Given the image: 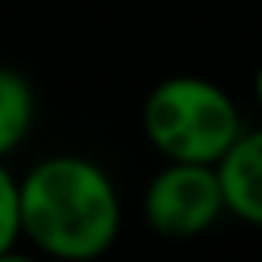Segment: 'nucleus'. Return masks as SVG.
<instances>
[{
  "instance_id": "1",
  "label": "nucleus",
  "mask_w": 262,
  "mask_h": 262,
  "mask_svg": "<svg viewBox=\"0 0 262 262\" xmlns=\"http://www.w3.org/2000/svg\"><path fill=\"white\" fill-rule=\"evenodd\" d=\"M21 237L46 259L99 262L121 237L124 202L103 163L53 152L18 177Z\"/></svg>"
},
{
  "instance_id": "2",
  "label": "nucleus",
  "mask_w": 262,
  "mask_h": 262,
  "mask_svg": "<svg viewBox=\"0 0 262 262\" xmlns=\"http://www.w3.org/2000/svg\"><path fill=\"white\" fill-rule=\"evenodd\" d=\"M241 131L234 96L202 75H170L142 99V135L167 163L216 167Z\"/></svg>"
},
{
  "instance_id": "3",
  "label": "nucleus",
  "mask_w": 262,
  "mask_h": 262,
  "mask_svg": "<svg viewBox=\"0 0 262 262\" xmlns=\"http://www.w3.org/2000/svg\"><path fill=\"white\" fill-rule=\"evenodd\" d=\"M223 191L216 167L206 163H167L142 188V220L156 237L191 241L216 227L223 216Z\"/></svg>"
},
{
  "instance_id": "4",
  "label": "nucleus",
  "mask_w": 262,
  "mask_h": 262,
  "mask_svg": "<svg viewBox=\"0 0 262 262\" xmlns=\"http://www.w3.org/2000/svg\"><path fill=\"white\" fill-rule=\"evenodd\" d=\"M223 209L241 223L262 227V128H245L216 163Z\"/></svg>"
},
{
  "instance_id": "5",
  "label": "nucleus",
  "mask_w": 262,
  "mask_h": 262,
  "mask_svg": "<svg viewBox=\"0 0 262 262\" xmlns=\"http://www.w3.org/2000/svg\"><path fill=\"white\" fill-rule=\"evenodd\" d=\"M36 117H39V99L32 82L21 71L0 64V160L4 163L32 138Z\"/></svg>"
},
{
  "instance_id": "6",
  "label": "nucleus",
  "mask_w": 262,
  "mask_h": 262,
  "mask_svg": "<svg viewBox=\"0 0 262 262\" xmlns=\"http://www.w3.org/2000/svg\"><path fill=\"white\" fill-rule=\"evenodd\" d=\"M21 241V216H18V177L0 160V255L18 248Z\"/></svg>"
},
{
  "instance_id": "7",
  "label": "nucleus",
  "mask_w": 262,
  "mask_h": 262,
  "mask_svg": "<svg viewBox=\"0 0 262 262\" xmlns=\"http://www.w3.org/2000/svg\"><path fill=\"white\" fill-rule=\"evenodd\" d=\"M0 262H39L36 255H29V252H18V248H11V252H4Z\"/></svg>"
},
{
  "instance_id": "8",
  "label": "nucleus",
  "mask_w": 262,
  "mask_h": 262,
  "mask_svg": "<svg viewBox=\"0 0 262 262\" xmlns=\"http://www.w3.org/2000/svg\"><path fill=\"white\" fill-rule=\"evenodd\" d=\"M252 96H255V103H259V110H262V64L255 68V78H252Z\"/></svg>"
}]
</instances>
